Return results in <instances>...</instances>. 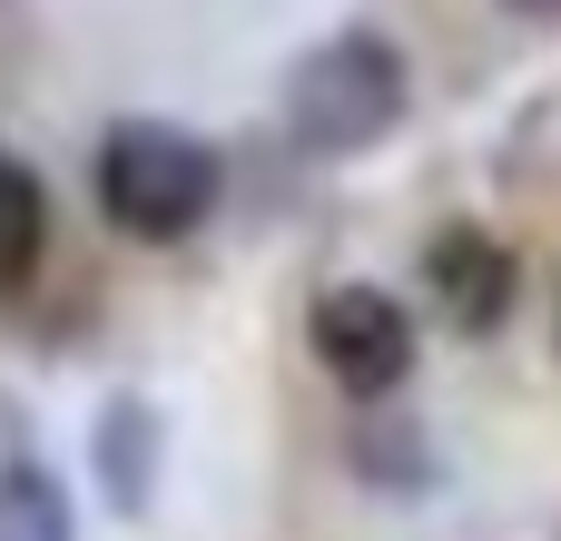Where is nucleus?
I'll return each mask as SVG.
<instances>
[{
    "label": "nucleus",
    "mask_w": 561,
    "mask_h": 541,
    "mask_svg": "<svg viewBox=\"0 0 561 541\" xmlns=\"http://www.w3.org/2000/svg\"><path fill=\"white\" fill-rule=\"evenodd\" d=\"M89 187H99V217H108L118 237H138V246H178V237L207 227L227 168H217L207 138H187V128H168V118H118V128H99Z\"/></svg>",
    "instance_id": "nucleus-1"
},
{
    "label": "nucleus",
    "mask_w": 561,
    "mask_h": 541,
    "mask_svg": "<svg viewBox=\"0 0 561 541\" xmlns=\"http://www.w3.org/2000/svg\"><path fill=\"white\" fill-rule=\"evenodd\" d=\"M404 89H414L404 79V49L385 30H335V39H316L286 69V128H296L306 158H355V148L394 138Z\"/></svg>",
    "instance_id": "nucleus-2"
},
{
    "label": "nucleus",
    "mask_w": 561,
    "mask_h": 541,
    "mask_svg": "<svg viewBox=\"0 0 561 541\" xmlns=\"http://www.w3.org/2000/svg\"><path fill=\"white\" fill-rule=\"evenodd\" d=\"M306 345H316L325 384L355 394V404H385V394H404V375H414V315H404L385 286H325L316 315H306Z\"/></svg>",
    "instance_id": "nucleus-3"
},
{
    "label": "nucleus",
    "mask_w": 561,
    "mask_h": 541,
    "mask_svg": "<svg viewBox=\"0 0 561 541\" xmlns=\"http://www.w3.org/2000/svg\"><path fill=\"white\" fill-rule=\"evenodd\" d=\"M424 296L444 306L454 335H493V325L513 315V256H503V237L444 227V237L424 246Z\"/></svg>",
    "instance_id": "nucleus-4"
},
{
    "label": "nucleus",
    "mask_w": 561,
    "mask_h": 541,
    "mask_svg": "<svg viewBox=\"0 0 561 541\" xmlns=\"http://www.w3.org/2000/svg\"><path fill=\"white\" fill-rule=\"evenodd\" d=\"M89 463H99V493L118 513H148V483H158V404L148 394H108V414L89 434Z\"/></svg>",
    "instance_id": "nucleus-5"
},
{
    "label": "nucleus",
    "mask_w": 561,
    "mask_h": 541,
    "mask_svg": "<svg viewBox=\"0 0 561 541\" xmlns=\"http://www.w3.org/2000/svg\"><path fill=\"white\" fill-rule=\"evenodd\" d=\"M39 246H49V187H39V168H20L0 148V296H20L39 276Z\"/></svg>",
    "instance_id": "nucleus-6"
},
{
    "label": "nucleus",
    "mask_w": 561,
    "mask_h": 541,
    "mask_svg": "<svg viewBox=\"0 0 561 541\" xmlns=\"http://www.w3.org/2000/svg\"><path fill=\"white\" fill-rule=\"evenodd\" d=\"M0 541H79L69 532V493L39 463H0Z\"/></svg>",
    "instance_id": "nucleus-7"
},
{
    "label": "nucleus",
    "mask_w": 561,
    "mask_h": 541,
    "mask_svg": "<svg viewBox=\"0 0 561 541\" xmlns=\"http://www.w3.org/2000/svg\"><path fill=\"white\" fill-rule=\"evenodd\" d=\"M503 10H523V20H561V0H503Z\"/></svg>",
    "instance_id": "nucleus-8"
}]
</instances>
